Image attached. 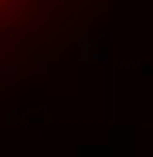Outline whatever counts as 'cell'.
Returning a JSON list of instances; mask_svg holds the SVG:
<instances>
[{
  "label": "cell",
  "instance_id": "obj_1",
  "mask_svg": "<svg viewBox=\"0 0 153 157\" xmlns=\"http://www.w3.org/2000/svg\"><path fill=\"white\" fill-rule=\"evenodd\" d=\"M102 0H0V71L71 47Z\"/></svg>",
  "mask_w": 153,
  "mask_h": 157
}]
</instances>
